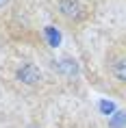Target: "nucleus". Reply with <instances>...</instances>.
I'll use <instances>...</instances> for the list:
<instances>
[{"mask_svg":"<svg viewBox=\"0 0 126 128\" xmlns=\"http://www.w3.org/2000/svg\"><path fill=\"white\" fill-rule=\"evenodd\" d=\"M106 70L117 85L126 87V46H115L106 56Z\"/></svg>","mask_w":126,"mask_h":128,"instance_id":"f257e3e1","label":"nucleus"},{"mask_svg":"<svg viewBox=\"0 0 126 128\" xmlns=\"http://www.w3.org/2000/svg\"><path fill=\"white\" fill-rule=\"evenodd\" d=\"M15 80L22 82L24 87H35V85H39L41 80V72L37 70V65L35 63H22L20 68L15 70Z\"/></svg>","mask_w":126,"mask_h":128,"instance_id":"f03ea898","label":"nucleus"},{"mask_svg":"<svg viewBox=\"0 0 126 128\" xmlns=\"http://www.w3.org/2000/svg\"><path fill=\"white\" fill-rule=\"evenodd\" d=\"M57 13H59L61 20L72 24L83 15V4H80V0H59L57 2Z\"/></svg>","mask_w":126,"mask_h":128,"instance_id":"7ed1b4c3","label":"nucleus"},{"mask_svg":"<svg viewBox=\"0 0 126 128\" xmlns=\"http://www.w3.org/2000/svg\"><path fill=\"white\" fill-rule=\"evenodd\" d=\"M46 37H48V44H50V46H59V33H57L54 26L46 28Z\"/></svg>","mask_w":126,"mask_h":128,"instance_id":"20e7f679","label":"nucleus"},{"mask_svg":"<svg viewBox=\"0 0 126 128\" xmlns=\"http://www.w3.org/2000/svg\"><path fill=\"white\" fill-rule=\"evenodd\" d=\"M100 111H102L104 115H111L113 113V104H111V102H106V100H102V102H100Z\"/></svg>","mask_w":126,"mask_h":128,"instance_id":"39448f33","label":"nucleus"},{"mask_svg":"<svg viewBox=\"0 0 126 128\" xmlns=\"http://www.w3.org/2000/svg\"><path fill=\"white\" fill-rule=\"evenodd\" d=\"M9 2H11V0H0V11H5V9L9 7Z\"/></svg>","mask_w":126,"mask_h":128,"instance_id":"423d86ee","label":"nucleus"}]
</instances>
